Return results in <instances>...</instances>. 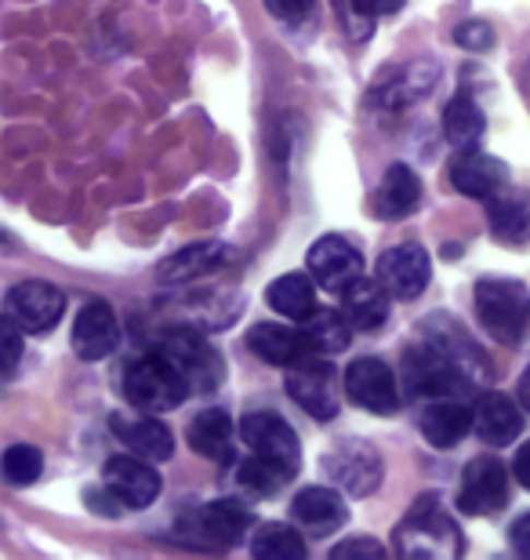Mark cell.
<instances>
[{
	"label": "cell",
	"instance_id": "cell-1",
	"mask_svg": "<svg viewBox=\"0 0 530 560\" xmlns=\"http://www.w3.org/2000/svg\"><path fill=\"white\" fill-rule=\"evenodd\" d=\"M483 372V353L455 320L436 313L422 320V342L403 350V386L422 400H458L472 394Z\"/></svg>",
	"mask_w": 530,
	"mask_h": 560
},
{
	"label": "cell",
	"instance_id": "cell-2",
	"mask_svg": "<svg viewBox=\"0 0 530 560\" xmlns=\"http://www.w3.org/2000/svg\"><path fill=\"white\" fill-rule=\"evenodd\" d=\"M397 550L403 557H422V560H455L466 550V542H461L455 517L439 506V499L422 495L408 517L400 521Z\"/></svg>",
	"mask_w": 530,
	"mask_h": 560
},
{
	"label": "cell",
	"instance_id": "cell-3",
	"mask_svg": "<svg viewBox=\"0 0 530 560\" xmlns=\"http://www.w3.org/2000/svg\"><path fill=\"white\" fill-rule=\"evenodd\" d=\"M476 317L502 346H520L530 335V291L520 280L483 277L476 284Z\"/></svg>",
	"mask_w": 530,
	"mask_h": 560
},
{
	"label": "cell",
	"instance_id": "cell-4",
	"mask_svg": "<svg viewBox=\"0 0 530 560\" xmlns=\"http://www.w3.org/2000/svg\"><path fill=\"white\" fill-rule=\"evenodd\" d=\"M189 394H193V389H189L186 375L178 372L161 350L134 361L128 368V375H123V397H128V405L139 411H150V416L175 411Z\"/></svg>",
	"mask_w": 530,
	"mask_h": 560
},
{
	"label": "cell",
	"instance_id": "cell-5",
	"mask_svg": "<svg viewBox=\"0 0 530 560\" xmlns=\"http://www.w3.org/2000/svg\"><path fill=\"white\" fill-rule=\"evenodd\" d=\"M161 353L186 375V383L193 394H214V389L222 386L225 364H222L219 350H214L200 331H189V328L172 331L161 342Z\"/></svg>",
	"mask_w": 530,
	"mask_h": 560
},
{
	"label": "cell",
	"instance_id": "cell-6",
	"mask_svg": "<svg viewBox=\"0 0 530 560\" xmlns=\"http://www.w3.org/2000/svg\"><path fill=\"white\" fill-rule=\"evenodd\" d=\"M327 480L345 491V495H370L381 485V455L367 441H338L331 452L320 458Z\"/></svg>",
	"mask_w": 530,
	"mask_h": 560
},
{
	"label": "cell",
	"instance_id": "cell-7",
	"mask_svg": "<svg viewBox=\"0 0 530 560\" xmlns=\"http://www.w3.org/2000/svg\"><path fill=\"white\" fill-rule=\"evenodd\" d=\"M284 389L295 405L313 416L317 422H331L338 416V386H334V368L327 357H306V361L291 364Z\"/></svg>",
	"mask_w": 530,
	"mask_h": 560
},
{
	"label": "cell",
	"instance_id": "cell-8",
	"mask_svg": "<svg viewBox=\"0 0 530 560\" xmlns=\"http://www.w3.org/2000/svg\"><path fill=\"white\" fill-rule=\"evenodd\" d=\"M509 502V474L494 455H476L461 474L458 488V510L469 517H491L502 513Z\"/></svg>",
	"mask_w": 530,
	"mask_h": 560
},
{
	"label": "cell",
	"instance_id": "cell-9",
	"mask_svg": "<svg viewBox=\"0 0 530 560\" xmlns=\"http://www.w3.org/2000/svg\"><path fill=\"white\" fill-rule=\"evenodd\" d=\"M345 397L353 400L356 408L375 411V416H392V411L400 408L397 375H392V368L386 361H378V357H360L345 372Z\"/></svg>",
	"mask_w": 530,
	"mask_h": 560
},
{
	"label": "cell",
	"instance_id": "cell-10",
	"mask_svg": "<svg viewBox=\"0 0 530 560\" xmlns=\"http://www.w3.org/2000/svg\"><path fill=\"white\" fill-rule=\"evenodd\" d=\"M66 313V295L48 280H19L8 291V317L19 324L22 331L44 335L62 320Z\"/></svg>",
	"mask_w": 530,
	"mask_h": 560
},
{
	"label": "cell",
	"instance_id": "cell-11",
	"mask_svg": "<svg viewBox=\"0 0 530 560\" xmlns=\"http://www.w3.org/2000/svg\"><path fill=\"white\" fill-rule=\"evenodd\" d=\"M306 266L323 291H338V295H342L353 280L364 277V255H360L345 237H338V233H327V237L313 244L306 255Z\"/></svg>",
	"mask_w": 530,
	"mask_h": 560
},
{
	"label": "cell",
	"instance_id": "cell-12",
	"mask_svg": "<svg viewBox=\"0 0 530 560\" xmlns=\"http://www.w3.org/2000/svg\"><path fill=\"white\" fill-rule=\"evenodd\" d=\"M106 488L117 495L128 510H145L153 506L161 495V474L150 466V458L142 455H113L103 469Z\"/></svg>",
	"mask_w": 530,
	"mask_h": 560
},
{
	"label": "cell",
	"instance_id": "cell-13",
	"mask_svg": "<svg viewBox=\"0 0 530 560\" xmlns=\"http://www.w3.org/2000/svg\"><path fill=\"white\" fill-rule=\"evenodd\" d=\"M240 441L251 447L255 455L276 458V463H284V466H291L298 474V463H302L298 433L291 430V425L280 416H273V411H251V416H244Z\"/></svg>",
	"mask_w": 530,
	"mask_h": 560
},
{
	"label": "cell",
	"instance_id": "cell-14",
	"mask_svg": "<svg viewBox=\"0 0 530 560\" xmlns=\"http://www.w3.org/2000/svg\"><path fill=\"white\" fill-rule=\"evenodd\" d=\"M255 528V513L236 499H214L208 506L189 513V532L200 535L208 546H236Z\"/></svg>",
	"mask_w": 530,
	"mask_h": 560
},
{
	"label": "cell",
	"instance_id": "cell-15",
	"mask_svg": "<svg viewBox=\"0 0 530 560\" xmlns=\"http://www.w3.org/2000/svg\"><path fill=\"white\" fill-rule=\"evenodd\" d=\"M450 183H455L461 197L491 200V197H498L502 189H509V164L491 153H480L476 145H472V150H461L455 161H450Z\"/></svg>",
	"mask_w": 530,
	"mask_h": 560
},
{
	"label": "cell",
	"instance_id": "cell-16",
	"mask_svg": "<svg viewBox=\"0 0 530 560\" xmlns=\"http://www.w3.org/2000/svg\"><path fill=\"white\" fill-rule=\"evenodd\" d=\"M428 277H433V262H428V252L422 244H400V248H389L378 259V280L392 291V299H419Z\"/></svg>",
	"mask_w": 530,
	"mask_h": 560
},
{
	"label": "cell",
	"instance_id": "cell-17",
	"mask_svg": "<svg viewBox=\"0 0 530 560\" xmlns=\"http://www.w3.org/2000/svg\"><path fill=\"white\" fill-rule=\"evenodd\" d=\"M117 339H120V328H117V313L109 310V302L92 299L76 313L73 350L81 361H103V357L117 350Z\"/></svg>",
	"mask_w": 530,
	"mask_h": 560
},
{
	"label": "cell",
	"instance_id": "cell-18",
	"mask_svg": "<svg viewBox=\"0 0 530 560\" xmlns=\"http://www.w3.org/2000/svg\"><path fill=\"white\" fill-rule=\"evenodd\" d=\"M439 81V66L436 62H411V66H397V70H389L381 81L375 84V106L381 109H403L411 103H419L428 92H433V84Z\"/></svg>",
	"mask_w": 530,
	"mask_h": 560
},
{
	"label": "cell",
	"instance_id": "cell-19",
	"mask_svg": "<svg viewBox=\"0 0 530 560\" xmlns=\"http://www.w3.org/2000/svg\"><path fill=\"white\" fill-rule=\"evenodd\" d=\"M247 350H251L255 357H262L266 364H276V368H291V364L313 357L306 331L287 328V324H273V320H262L247 331Z\"/></svg>",
	"mask_w": 530,
	"mask_h": 560
},
{
	"label": "cell",
	"instance_id": "cell-20",
	"mask_svg": "<svg viewBox=\"0 0 530 560\" xmlns=\"http://www.w3.org/2000/svg\"><path fill=\"white\" fill-rule=\"evenodd\" d=\"M291 517L313 535H331L338 528H345L349 506L331 488H302L298 495L291 499Z\"/></svg>",
	"mask_w": 530,
	"mask_h": 560
},
{
	"label": "cell",
	"instance_id": "cell-21",
	"mask_svg": "<svg viewBox=\"0 0 530 560\" xmlns=\"http://www.w3.org/2000/svg\"><path fill=\"white\" fill-rule=\"evenodd\" d=\"M113 433L131 447L134 455L150 458V463H167L175 455V433L167 430L161 419H153L150 411H142L139 419H123L113 416Z\"/></svg>",
	"mask_w": 530,
	"mask_h": 560
},
{
	"label": "cell",
	"instance_id": "cell-22",
	"mask_svg": "<svg viewBox=\"0 0 530 560\" xmlns=\"http://www.w3.org/2000/svg\"><path fill=\"white\" fill-rule=\"evenodd\" d=\"M389 302L392 291L381 280L360 277L342 291V313L353 320V328L360 331H378L389 320Z\"/></svg>",
	"mask_w": 530,
	"mask_h": 560
},
{
	"label": "cell",
	"instance_id": "cell-23",
	"mask_svg": "<svg viewBox=\"0 0 530 560\" xmlns=\"http://www.w3.org/2000/svg\"><path fill=\"white\" fill-rule=\"evenodd\" d=\"M225 259H229V248H225L222 241L189 244V248L167 255L161 262V270H156V280H161V284H189V280H200L211 270H219Z\"/></svg>",
	"mask_w": 530,
	"mask_h": 560
},
{
	"label": "cell",
	"instance_id": "cell-24",
	"mask_svg": "<svg viewBox=\"0 0 530 560\" xmlns=\"http://www.w3.org/2000/svg\"><path fill=\"white\" fill-rule=\"evenodd\" d=\"M422 205V183L419 175L411 172L408 164H392L386 178H381L378 194H375V219H386V222H400L408 219L414 208Z\"/></svg>",
	"mask_w": 530,
	"mask_h": 560
},
{
	"label": "cell",
	"instance_id": "cell-25",
	"mask_svg": "<svg viewBox=\"0 0 530 560\" xmlns=\"http://www.w3.org/2000/svg\"><path fill=\"white\" fill-rule=\"evenodd\" d=\"M472 411H476L472 430H476V436L483 444L505 447V444H513L516 436H520V430H523L520 408H516L513 397H505V394H483Z\"/></svg>",
	"mask_w": 530,
	"mask_h": 560
},
{
	"label": "cell",
	"instance_id": "cell-26",
	"mask_svg": "<svg viewBox=\"0 0 530 560\" xmlns=\"http://www.w3.org/2000/svg\"><path fill=\"white\" fill-rule=\"evenodd\" d=\"M472 422H476V411H472V408L458 405V400H433V405L422 411L419 430H422V436L428 444L444 447V452H447V447L466 441Z\"/></svg>",
	"mask_w": 530,
	"mask_h": 560
},
{
	"label": "cell",
	"instance_id": "cell-27",
	"mask_svg": "<svg viewBox=\"0 0 530 560\" xmlns=\"http://www.w3.org/2000/svg\"><path fill=\"white\" fill-rule=\"evenodd\" d=\"M186 441H189V447H193L197 455H204V458H211V463H219V466H229L233 458H236L233 422L219 408L200 411V416L189 422Z\"/></svg>",
	"mask_w": 530,
	"mask_h": 560
},
{
	"label": "cell",
	"instance_id": "cell-28",
	"mask_svg": "<svg viewBox=\"0 0 530 560\" xmlns=\"http://www.w3.org/2000/svg\"><path fill=\"white\" fill-rule=\"evenodd\" d=\"M491 233L502 244H527L530 241V194L527 189H502L491 197L487 208Z\"/></svg>",
	"mask_w": 530,
	"mask_h": 560
},
{
	"label": "cell",
	"instance_id": "cell-29",
	"mask_svg": "<svg viewBox=\"0 0 530 560\" xmlns=\"http://www.w3.org/2000/svg\"><path fill=\"white\" fill-rule=\"evenodd\" d=\"M302 331H306L309 350L317 357L345 353L349 342H353V320L338 310H313L309 317L302 320Z\"/></svg>",
	"mask_w": 530,
	"mask_h": 560
},
{
	"label": "cell",
	"instance_id": "cell-30",
	"mask_svg": "<svg viewBox=\"0 0 530 560\" xmlns=\"http://www.w3.org/2000/svg\"><path fill=\"white\" fill-rule=\"evenodd\" d=\"M266 302L280 317L287 320H306L317 310V288L306 273H284L266 288Z\"/></svg>",
	"mask_w": 530,
	"mask_h": 560
},
{
	"label": "cell",
	"instance_id": "cell-31",
	"mask_svg": "<svg viewBox=\"0 0 530 560\" xmlns=\"http://www.w3.org/2000/svg\"><path fill=\"white\" fill-rule=\"evenodd\" d=\"M483 131H487V117H483V109L472 103L469 95H458L450 98L447 109H444V136L447 142L455 145V150H472Z\"/></svg>",
	"mask_w": 530,
	"mask_h": 560
},
{
	"label": "cell",
	"instance_id": "cell-32",
	"mask_svg": "<svg viewBox=\"0 0 530 560\" xmlns=\"http://www.w3.org/2000/svg\"><path fill=\"white\" fill-rule=\"evenodd\" d=\"M251 553L258 560H302L306 557V542L287 524H262V528H255Z\"/></svg>",
	"mask_w": 530,
	"mask_h": 560
},
{
	"label": "cell",
	"instance_id": "cell-33",
	"mask_svg": "<svg viewBox=\"0 0 530 560\" xmlns=\"http://www.w3.org/2000/svg\"><path fill=\"white\" fill-rule=\"evenodd\" d=\"M291 477H295V469L276 463V458H266V455H255L240 466V485L251 488L255 495H276L280 488L291 485Z\"/></svg>",
	"mask_w": 530,
	"mask_h": 560
},
{
	"label": "cell",
	"instance_id": "cell-34",
	"mask_svg": "<svg viewBox=\"0 0 530 560\" xmlns=\"http://www.w3.org/2000/svg\"><path fill=\"white\" fill-rule=\"evenodd\" d=\"M44 474V455L30 444H11L4 452V480L11 488H26Z\"/></svg>",
	"mask_w": 530,
	"mask_h": 560
},
{
	"label": "cell",
	"instance_id": "cell-35",
	"mask_svg": "<svg viewBox=\"0 0 530 560\" xmlns=\"http://www.w3.org/2000/svg\"><path fill=\"white\" fill-rule=\"evenodd\" d=\"M455 40L466 51H487V48H494V30H491V22L472 19V22H461L455 30Z\"/></svg>",
	"mask_w": 530,
	"mask_h": 560
},
{
	"label": "cell",
	"instance_id": "cell-36",
	"mask_svg": "<svg viewBox=\"0 0 530 560\" xmlns=\"http://www.w3.org/2000/svg\"><path fill=\"white\" fill-rule=\"evenodd\" d=\"M0 335H4V378L15 375V368L22 361V328L11 317H4V324H0Z\"/></svg>",
	"mask_w": 530,
	"mask_h": 560
},
{
	"label": "cell",
	"instance_id": "cell-37",
	"mask_svg": "<svg viewBox=\"0 0 530 560\" xmlns=\"http://www.w3.org/2000/svg\"><path fill=\"white\" fill-rule=\"evenodd\" d=\"M266 8H269V15L284 19V22H302L317 8V0H266Z\"/></svg>",
	"mask_w": 530,
	"mask_h": 560
},
{
	"label": "cell",
	"instance_id": "cell-38",
	"mask_svg": "<svg viewBox=\"0 0 530 560\" xmlns=\"http://www.w3.org/2000/svg\"><path fill=\"white\" fill-rule=\"evenodd\" d=\"M386 550H381V542H375V539H349V542H342V546H334L331 550V557H381Z\"/></svg>",
	"mask_w": 530,
	"mask_h": 560
},
{
	"label": "cell",
	"instance_id": "cell-39",
	"mask_svg": "<svg viewBox=\"0 0 530 560\" xmlns=\"http://www.w3.org/2000/svg\"><path fill=\"white\" fill-rule=\"evenodd\" d=\"M400 4H403V0H353V8H356L364 19L392 15V11H400Z\"/></svg>",
	"mask_w": 530,
	"mask_h": 560
},
{
	"label": "cell",
	"instance_id": "cell-40",
	"mask_svg": "<svg viewBox=\"0 0 530 560\" xmlns=\"http://www.w3.org/2000/svg\"><path fill=\"white\" fill-rule=\"evenodd\" d=\"M509 539H513V550H516V553L530 557V513H527V517H520V521L513 524Z\"/></svg>",
	"mask_w": 530,
	"mask_h": 560
},
{
	"label": "cell",
	"instance_id": "cell-41",
	"mask_svg": "<svg viewBox=\"0 0 530 560\" xmlns=\"http://www.w3.org/2000/svg\"><path fill=\"white\" fill-rule=\"evenodd\" d=\"M513 469H516V480L530 491V441L516 452V463H513Z\"/></svg>",
	"mask_w": 530,
	"mask_h": 560
},
{
	"label": "cell",
	"instance_id": "cell-42",
	"mask_svg": "<svg viewBox=\"0 0 530 560\" xmlns=\"http://www.w3.org/2000/svg\"><path fill=\"white\" fill-rule=\"evenodd\" d=\"M520 400H523V408L530 411V368L520 375Z\"/></svg>",
	"mask_w": 530,
	"mask_h": 560
}]
</instances>
